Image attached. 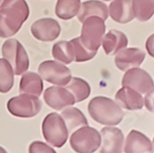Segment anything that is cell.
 <instances>
[{
  "label": "cell",
  "instance_id": "obj_33",
  "mask_svg": "<svg viewBox=\"0 0 154 153\" xmlns=\"http://www.w3.org/2000/svg\"><path fill=\"white\" fill-rule=\"evenodd\" d=\"M0 2H1V0H0Z\"/></svg>",
  "mask_w": 154,
  "mask_h": 153
},
{
  "label": "cell",
  "instance_id": "obj_21",
  "mask_svg": "<svg viewBox=\"0 0 154 153\" xmlns=\"http://www.w3.org/2000/svg\"><path fill=\"white\" fill-rule=\"evenodd\" d=\"M66 89L72 93L76 103L88 99L91 92L89 83L80 78H71L70 81L66 85Z\"/></svg>",
  "mask_w": 154,
  "mask_h": 153
},
{
  "label": "cell",
  "instance_id": "obj_32",
  "mask_svg": "<svg viewBox=\"0 0 154 153\" xmlns=\"http://www.w3.org/2000/svg\"><path fill=\"white\" fill-rule=\"evenodd\" d=\"M153 145H154V140H153Z\"/></svg>",
  "mask_w": 154,
  "mask_h": 153
},
{
  "label": "cell",
  "instance_id": "obj_25",
  "mask_svg": "<svg viewBox=\"0 0 154 153\" xmlns=\"http://www.w3.org/2000/svg\"><path fill=\"white\" fill-rule=\"evenodd\" d=\"M14 71L5 58H0V92H8L14 84Z\"/></svg>",
  "mask_w": 154,
  "mask_h": 153
},
{
  "label": "cell",
  "instance_id": "obj_12",
  "mask_svg": "<svg viewBox=\"0 0 154 153\" xmlns=\"http://www.w3.org/2000/svg\"><path fill=\"white\" fill-rule=\"evenodd\" d=\"M100 153H122L124 145L123 132L113 127H107L101 131Z\"/></svg>",
  "mask_w": 154,
  "mask_h": 153
},
{
  "label": "cell",
  "instance_id": "obj_1",
  "mask_svg": "<svg viewBox=\"0 0 154 153\" xmlns=\"http://www.w3.org/2000/svg\"><path fill=\"white\" fill-rule=\"evenodd\" d=\"M30 14L26 0H3L0 6V37L15 35Z\"/></svg>",
  "mask_w": 154,
  "mask_h": 153
},
{
  "label": "cell",
  "instance_id": "obj_16",
  "mask_svg": "<svg viewBox=\"0 0 154 153\" xmlns=\"http://www.w3.org/2000/svg\"><path fill=\"white\" fill-rule=\"evenodd\" d=\"M125 153H152L153 147L149 138L142 133L132 130L125 140Z\"/></svg>",
  "mask_w": 154,
  "mask_h": 153
},
{
  "label": "cell",
  "instance_id": "obj_4",
  "mask_svg": "<svg viewBox=\"0 0 154 153\" xmlns=\"http://www.w3.org/2000/svg\"><path fill=\"white\" fill-rule=\"evenodd\" d=\"M45 139L55 148H61L67 140L68 131L61 115L52 113L45 116L42 126Z\"/></svg>",
  "mask_w": 154,
  "mask_h": 153
},
{
  "label": "cell",
  "instance_id": "obj_18",
  "mask_svg": "<svg viewBox=\"0 0 154 153\" xmlns=\"http://www.w3.org/2000/svg\"><path fill=\"white\" fill-rule=\"evenodd\" d=\"M108 8L107 6L98 0H89L83 2L80 5L79 10L78 12V20L80 22H83L86 19L96 16L100 17L103 20H106L108 18Z\"/></svg>",
  "mask_w": 154,
  "mask_h": 153
},
{
  "label": "cell",
  "instance_id": "obj_17",
  "mask_svg": "<svg viewBox=\"0 0 154 153\" xmlns=\"http://www.w3.org/2000/svg\"><path fill=\"white\" fill-rule=\"evenodd\" d=\"M102 44L105 54L107 55H113L128 46V39L122 32L111 30L103 36Z\"/></svg>",
  "mask_w": 154,
  "mask_h": 153
},
{
  "label": "cell",
  "instance_id": "obj_30",
  "mask_svg": "<svg viewBox=\"0 0 154 153\" xmlns=\"http://www.w3.org/2000/svg\"><path fill=\"white\" fill-rule=\"evenodd\" d=\"M0 153H8V152H7V150L4 148L0 147Z\"/></svg>",
  "mask_w": 154,
  "mask_h": 153
},
{
  "label": "cell",
  "instance_id": "obj_14",
  "mask_svg": "<svg viewBox=\"0 0 154 153\" xmlns=\"http://www.w3.org/2000/svg\"><path fill=\"white\" fill-rule=\"evenodd\" d=\"M116 103L120 107L130 111L140 110L144 106V100L141 93L129 87L124 86L116 94Z\"/></svg>",
  "mask_w": 154,
  "mask_h": 153
},
{
  "label": "cell",
  "instance_id": "obj_31",
  "mask_svg": "<svg viewBox=\"0 0 154 153\" xmlns=\"http://www.w3.org/2000/svg\"><path fill=\"white\" fill-rule=\"evenodd\" d=\"M104 1H111V0H104Z\"/></svg>",
  "mask_w": 154,
  "mask_h": 153
},
{
  "label": "cell",
  "instance_id": "obj_8",
  "mask_svg": "<svg viewBox=\"0 0 154 153\" xmlns=\"http://www.w3.org/2000/svg\"><path fill=\"white\" fill-rule=\"evenodd\" d=\"M39 75L49 83L57 86H66L71 79V71L61 62L48 60L41 63Z\"/></svg>",
  "mask_w": 154,
  "mask_h": 153
},
{
  "label": "cell",
  "instance_id": "obj_29",
  "mask_svg": "<svg viewBox=\"0 0 154 153\" xmlns=\"http://www.w3.org/2000/svg\"><path fill=\"white\" fill-rule=\"evenodd\" d=\"M146 49L151 57H154V33L150 35L146 41Z\"/></svg>",
  "mask_w": 154,
  "mask_h": 153
},
{
  "label": "cell",
  "instance_id": "obj_9",
  "mask_svg": "<svg viewBox=\"0 0 154 153\" xmlns=\"http://www.w3.org/2000/svg\"><path fill=\"white\" fill-rule=\"evenodd\" d=\"M122 85L145 94L154 89V81L147 71L138 67H133L125 71Z\"/></svg>",
  "mask_w": 154,
  "mask_h": 153
},
{
  "label": "cell",
  "instance_id": "obj_13",
  "mask_svg": "<svg viewBox=\"0 0 154 153\" xmlns=\"http://www.w3.org/2000/svg\"><path fill=\"white\" fill-rule=\"evenodd\" d=\"M146 54L138 48H124L120 50L115 58L116 65L121 71H127L133 67H138L140 66Z\"/></svg>",
  "mask_w": 154,
  "mask_h": 153
},
{
  "label": "cell",
  "instance_id": "obj_7",
  "mask_svg": "<svg viewBox=\"0 0 154 153\" xmlns=\"http://www.w3.org/2000/svg\"><path fill=\"white\" fill-rule=\"evenodd\" d=\"M101 145V134L88 126L76 130L70 137V146L77 153H93Z\"/></svg>",
  "mask_w": 154,
  "mask_h": 153
},
{
  "label": "cell",
  "instance_id": "obj_24",
  "mask_svg": "<svg viewBox=\"0 0 154 153\" xmlns=\"http://www.w3.org/2000/svg\"><path fill=\"white\" fill-rule=\"evenodd\" d=\"M52 55L55 60L61 63L70 64L74 61V53L70 41H60L54 44L52 48Z\"/></svg>",
  "mask_w": 154,
  "mask_h": 153
},
{
  "label": "cell",
  "instance_id": "obj_10",
  "mask_svg": "<svg viewBox=\"0 0 154 153\" xmlns=\"http://www.w3.org/2000/svg\"><path fill=\"white\" fill-rule=\"evenodd\" d=\"M31 32L33 37L39 41H53L60 35L61 27L59 23L54 19H41L32 25Z\"/></svg>",
  "mask_w": 154,
  "mask_h": 153
},
{
  "label": "cell",
  "instance_id": "obj_5",
  "mask_svg": "<svg viewBox=\"0 0 154 153\" xmlns=\"http://www.w3.org/2000/svg\"><path fill=\"white\" fill-rule=\"evenodd\" d=\"M2 54L4 58L11 65L15 75H22L29 68V57L23 45L18 40H7L2 45Z\"/></svg>",
  "mask_w": 154,
  "mask_h": 153
},
{
  "label": "cell",
  "instance_id": "obj_28",
  "mask_svg": "<svg viewBox=\"0 0 154 153\" xmlns=\"http://www.w3.org/2000/svg\"><path fill=\"white\" fill-rule=\"evenodd\" d=\"M144 105L146 106L148 111L154 113V89L146 93L144 98Z\"/></svg>",
  "mask_w": 154,
  "mask_h": 153
},
{
  "label": "cell",
  "instance_id": "obj_11",
  "mask_svg": "<svg viewBox=\"0 0 154 153\" xmlns=\"http://www.w3.org/2000/svg\"><path fill=\"white\" fill-rule=\"evenodd\" d=\"M44 99L49 107L57 111L71 106L76 103L72 93L62 86L47 88L44 93Z\"/></svg>",
  "mask_w": 154,
  "mask_h": 153
},
{
  "label": "cell",
  "instance_id": "obj_19",
  "mask_svg": "<svg viewBox=\"0 0 154 153\" xmlns=\"http://www.w3.org/2000/svg\"><path fill=\"white\" fill-rule=\"evenodd\" d=\"M44 90V83L41 76L35 72L23 73L20 83V92L39 97Z\"/></svg>",
  "mask_w": 154,
  "mask_h": 153
},
{
  "label": "cell",
  "instance_id": "obj_6",
  "mask_svg": "<svg viewBox=\"0 0 154 153\" xmlns=\"http://www.w3.org/2000/svg\"><path fill=\"white\" fill-rule=\"evenodd\" d=\"M8 112L17 117L31 118L37 115L42 108V103L37 96L20 93V95L13 97L8 102Z\"/></svg>",
  "mask_w": 154,
  "mask_h": 153
},
{
  "label": "cell",
  "instance_id": "obj_20",
  "mask_svg": "<svg viewBox=\"0 0 154 153\" xmlns=\"http://www.w3.org/2000/svg\"><path fill=\"white\" fill-rule=\"evenodd\" d=\"M61 116L66 124L68 132H72L79 127L88 126V121L85 115L78 108L71 107L66 109L62 113Z\"/></svg>",
  "mask_w": 154,
  "mask_h": 153
},
{
  "label": "cell",
  "instance_id": "obj_23",
  "mask_svg": "<svg viewBox=\"0 0 154 153\" xmlns=\"http://www.w3.org/2000/svg\"><path fill=\"white\" fill-rule=\"evenodd\" d=\"M134 16L139 21L149 20L154 15V0H132Z\"/></svg>",
  "mask_w": 154,
  "mask_h": 153
},
{
  "label": "cell",
  "instance_id": "obj_3",
  "mask_svg": "<svg viewBox=\"0 0 154 153\" xmlns=\"http://www.w3.org/2000/svg\"><path fill=\"white\" fill-rule=\"evenodd\" d=\"M82 23L80 40L83 45L91 51L97 52L105 34L106 26L104 20L100 17L92 16L86 19Z\"/></svg>",
  "mask_w": 154,
  "mask_h": 153
},
{
  "label": "cell",
  "instance_id": "obj_27",
  "mask_svg": "<svg viewBox=\"0 0 154 153\" xmlns=\"http://www.w3.org/2000/svg\"><path fill=\"white\" fill-rule=\"evenodd\" d=\"M29 153H57L54 148H52L47 144L41 142V141H34L29 147Z\"/></svg>",
  "mask_w": 154,
  "mask_h": 153
},
{
  "label": "cell",
  "instance_id": "obj_2",
  "mask_svg": "<svg viewBox=\"0 0 154 153\" xmlns=\"http://www.w3.org/2000/svg\"><path fill=\"white\" fill-rule=\"evenodd\" d=\"M88 112L95 122L108 127L117 126L124 118L120 106L115 101L103 96L94 97L91 100Z\"/></svg>",
  "mask_w": 154,
  "mask_h": 153
},
{
  "label": "cell",
  "instance_id": "obj_15",
  "mask_svg": "<svg viewBox=\"0 0 154 153\" xmlns=\"http://www.w3.org/2000/svg\"><path fill=\"white\" fill-rule=\"evenodd\" d=\"M108 9L110 17L117 23H128L135 18L131 0H114Z\"/></svg>",
  "mask_w": 154,
  "mask_h": 153
},
{
  "label": "cell",
  "instance_id": "obj_26",
  "mask_svg": "<svg viewBox=\"0 0 154 153\" xmlns=\"http://www.w3.org/2000/svg\"><path fill=\"white\" fill-rule=\"evenodd\" d=\"M70 44L73 48L74 53V61L76 62H86L92 59L97 52L91 51L83 45L80 37L74 38L70 41Z\"/></svg>",
  "mask_w": 154,
  "mask_h": 153
},
{
  "label": "cell",
  "instance_id": "obj_22",
  "mask_svg": "<svg viewBox=\"0 0 154 153\" xmlns=\"http://www.w3.org/2000/svg\"><path fill=\"white\" fill-rule=\"evenodd\" d=\"M80 5V0H57L55 15L64 20H71L78 14Z\"/></svg>",
  "mask_w": 154,
  "mask_h": 153
}]
</instances>
